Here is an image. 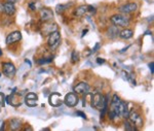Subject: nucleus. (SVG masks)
<instances>
[{
    "mask_svg": "<svg viewBox=\"0 0 154 131\" xmlns=\"http://www.w3.org/2000/svg\"><path fill=\"white\" fill-rule=\"evenodd\" d=\"M91 106L102 110L103 107L108 106V95H103L101 93H95L91 95Z\"/></svg>",
    "mask_w": 154,
    "mask_h": 131,
    "instance_id": "1",
    "label": "nucleus"
},
{
    "mask_svg": "<svg viewBox=\"0 0 154 131\" xmlns=\"http://www.w3.org/2000/svg\"><path fill=\"white\" fill-rule=\"evenodd\" d=\"M110 21L112 22L113 25H115L117 27H128L131 23L130 19L125 15H121V14L113 15L110 18Z\"/></svg>",
    "mask_w": 154,
    "mask_h": 131,
    "instance_id": "2",
    "label": "nucleus"
},
{
    "mask_svg": "<svg viewBox=\"0 0 154 131\" xmlns=\"http://www.w3.org/2000/svg\"><path fill=\"white\" fill-rule=\"evenodd\" d=\"M128 120L131 121V123H133L134 125L136 126L137 128L138 127H142L143 126V119L142 117H141V115L139 114L138 112H136V110H131L130 114H128Z\"/></svg>",
    "mask_w": 154,
    "mask_h": 131,
    "instance_id": "3",
    "label": "nucleus"
},
{
    "mask_svg": "<svg viewBox=\"0 0 154 131\" xmlns=\"http://www.w3.org/2000/svg\"><path fill=\"white\" fill-rule=\"evenodd\" d=\"M2 71L7 77H12L16 74V67L11 62H3L1 64Z\"/></svg>",
    "mask_w": 154,
    "mask_h": 131,
    "instance_id": "4",
    "label": "nucleus"
},
{
    "mask_svg": "<svg viewBox=\"0 0 154 131\" xmlns=\"http://www.w3.org/2000/svg\"><path fill=\"white\" fill-rule=\"evenodd\" d=\"M60 40H61V34H60V32L58 30H56V31L51 32V33L49 34L48 46L51 47H53V49H56V47L59 46Z\"/></svg>",
    "mask_w": 154,
    "mask_h": 131,
    "instance_id": "5",
    "label": "nucleus"
},
{
    "mask_svg": "<svg viewBox=\"0 0 154 131\" xmlns=\"http://www.w3.org/2000/svg\"><path fill=\"white\" fill-rule=\"evenodd\" d=\"M64 103L69 107H74L78 104V97L75 93H68L65 96Z\"/></svg>",
    "mask_w": 154,
    "mask_h": 131,
    "instance_id": "6",
    "label": "nucleus"
},
{
    "mask_svg": "<svg viewBox=\"0 0 154 131\" xmlns=\"http://www.w3.org/2000/svg\"><path fill=\"white\" fill-rule=\"evenodd\" d=\"M137 9H138V4L136 2H130V3L123 4L119 7V11L122 12L125 15L128 14H131V12H135Z\"/></svg>",
    "mask_w": 154,
    "mask_h": 131,
    "instance_id": "7",
    "label": "nucleus"
},
{
    "mask_svg": "<svg viewBox=\"0 0 154 131\" xmlns=\"http://www.w3.org/2000/svg\"><path fill=\"white\" fill-rule=\"evenodd\" d=\"M39 16H40V20L42 22H48L54 19V12L51 9L43 7L39 11Z\"/></svg>",
    "mask_w": 154,
    "mask_h": 131,
    "instance_id": "8",
    "label": "nucleus"
},
{
    "mask_svg": "<svg viewBox=\"0 0 154 131\" xmlns=\"http://www.w3.org/2000/svg\"><path fill=\"white\" fill-rule=\"evenodd\" d=\"M48 103L51 105V106L58 107L60 105H62L63 103V100L61 98V95L59 93H51L48 97Z\"/></svg>",
    "mask_w": 154,
    "mask_h": 131,
    "instance_id": "9",
    "label": "nucleus"
},
{
    "mask_svg": "<svg viewBox=\"0 0 154 131\" xmlns=\"http://www.w3.org/2000/svg\"><path fill=\"white\" fill-rule=\"evenodd\" d=\"M89 85L85 82H81L79 84H77L74 87V92L76 94H88L89 93Z\"/></svg>",
    "mask_w": 154,
    "mask_h": 131,
    "instance_id": "10",
    "label": "nucleus"
},
{
    "mask_svg": "<svg viewBox=\"0 0 154 131\" xmlns=\"http://www.w3.org/2000/svg\"><path fill=\"white\" fill-rule=\"evenodd\" d=\"M22 39V33L20 31H14V32H11L8 35L6 36V44H14L17 41H20Z\"/></svg>",
    "mask_w": 154,
    "mask_h": 131,
    "instance_id": "11",
    "label": "nucleus"
},
{
    "mask_svg": "<svg viewBox=\"0 0 154 131\" xmlns=\"http://www.w3.org/2000/svg\"><path fill=\"white\" fill-rule=\"evenodd\" d=\"M118 112H119V117H122L125 119H128V114H130V110H128V103L125 101H121L118 103Z\"/></svg>",
    "mask_w": 154,
    "mask_h": 131,
    "instance_id": "12",
    "label": "nucleus"
},
{
    "mask_svg": "<svg viewBox=\"0 0 154 131\" xmlns=\"http://www.w3.org/2000/svg\"><path fill=\"white\" fill-rule=\"evenodd\" d=\"M6 103L9 105H12V106H20L21 105V100H20V96L16 95V93H11V95L7 96L5 98Z\"/></svg>",
    "mask_w": 154,
    "mask_h": 131,
    "instance_id": "13",
    "label": "nucleus"
},
{
    "mask_svg": "<svg viewBox=\"0 0 154 131\" xmlns=\"http://www.w3.org/2000/svg\"><path fill=\"white\" fill-rule=\"evenodd\" d=\"M3 11L5 12L7 16H12L16 12V6H14V3L7 1L3 4Z\"/></svg>",
    "mask_w": 154,
    "mask_h": 131,
    "instance_id": "14",
    "label": "nucleus"
},
{
    "mask_svg": "<svg viewBox=\"0 0 154 131\" xmlns=\"http://www.w3.org/2000/svg\"><path fill=\"white\" fill-rule=\"evenodd\" d=\"M118 36L120 37L121 39H130L134 36V31L131 29L125 28V29L121 30V31H119Z\"/></svg>",
    "mask_w": 154,
    "mask_h": 131,
    "instance_id": "15",
    "label": "nucleus"
},
{
    "mask_svg": "<svg viewBox=\"0 0 154 131\" xmlns=\"http://www.w3.org/2000/svg\"><path fill=\"white\" fill-rule=\"evenodd\" d=\"M119 34V30L117 28V26L113 25V26L109 27L108 28V31H107V35H108L109 38H116Z\"/></svg>",
    "mask_w": 154,
    "mask_h": 131,
    "instance_id": "16",
    "label": "nucleus"
},
{
    "mask_svg": "<svg viewBox=\"0 0 154 131\" xmlns=\"http://www.w3.org/2000/svg\"><path fill=\"white\" fill-rule=\"evenodd\" d=\"M9 127H11V130H19L22 127V121L20 119H17V118L9 120Z\"/></svg>",
    "mask_w": 154,
    "mask_h": 131,
    "instance_id": "17",
    "label": "nucleus"
},
{
    "mask_svg": "<svg viewBox=\"0 0 154 131\" xmlns=\"http://www.w3.org/2000/svg\"><path fill=\"white\" fill-rule=\"evenodd\" d=\"M88 12V5H79L75 9V16L77 17H83L85 14Z\"/></svg>",
    "mask_w": 154,
    "mask_h": 131,
    "instance_id": "18",
    "label": "nucleus"
},
{
    "mask_svg": "<svg viewBox=\"0 0 154 131\" xmlns=\"http://www.w3.org/2000/svg\"><path fill=\"white\" fill-rule=\"evenodd\" d=\"M58 30V26L57 24H51V25H46V26H43V33L44 34H51V32Z\"/></svg>",
    "mask_w": 154,
    "mask_h": 131,
    "instance_id": "19",
    "label": "nucleus"
},
{
    "mask_svg": "<svg viewBox=\"0 0 154 131\" xmlns=\"http://www.w3.org/2000/svg\"><path fill=\"white\" fill-rule=\"evenodd\" d=\"M125 129L128 130V131H137V130H138V128H137L130 120L126 119V121L125 122Z\"/></svg>",
    "mask_w": 154,
    "mask_h": 131,
    "instance_id": "20",
    "label": "nucleus"
},
{
    "mask_svg": "<svg viewBox=\"0 0 154 131\" xmlns=\"http://www.w3.org/2000/svg\"><path fill=\"white\" fill-rule=\"evenodd\" d=\"M25 103H26V104L30 107H34L37 105V100L30 99V98H25Z\"/></svg>",
    "mask_w": 154,
    "mask_h": 131,
    "instance_id": "21",
    "label": "nucleus"
},
{
    "mask_svg": "<svg viewBox=\"0 0 154 131\" xmlns=\"http://www.w3.org/2000/svg\"><path fill=\"white\" fill-rule=\"evenodd\" d=\"M53 61V58H42V59H39L37 63L39 65H42V64H46V63H51Z\"/></svg>",
    "mask_w": 154,
    "mask_h": 131,
    "instance_id": "22",
    "label": "nucleus"
},
{
    "mask_svg": "<svg viewBox=\"0 0 154 131\" xmlns=\"http://www.w3.org/2000/svg\"><path fill=\"white\" fill-rule=\"evenodd\" d=\"M67 5H64V4H59V5L56 6V11L58 12V14H62V12L65 11Z\"/></svg>",
    "mask_w": 154,
    "mask_h": 131,
    "instance_id": "23",
    "label": "nucleus"
},
{
    "mask_svg": "<svg viewBox=\"0 0 154 131\" xmlns=\"http://www.w3.org/2000/svg\"><path fill=\"white\" fill-rule=\"evenodd\" d=\"M71 59H72V63H76L77 61H78L79 57H78V53H77L76 51H73V52H72Z\"/></svg>",
    "mask_w": 154,
    "mask_h": 131,
    "instance_id": "24",
    "label": "nucleus"
},
{
    "mask_svg": "<svg viewBox=\"0 0 154 131\" xmlns=\"http://www.w3.org/2000/svg\"><path fill=\"white\" fill-rule=\"evenodd\" d=\"M25 98H30V99L38 100V96H37V94H35V93H32V92L28 93V94L26 95V97H25Z\"/></svg>",
    "mask_w": 154,
    "mask_h": 131,
    "instance_id": "25",
    "label": "nucleus"
},
{
    "mask_svg": "<svg viewBox=\"0 0 154 131\" xmlns=\"http://www.w3.org/2000/svg\"><path fill=\"white\" fill-rule=\"evenodd\" d=\"M76 115H77V116H79V117H81V118H83L84 120L88 119V117H86V115L84 114L83 112H81V110H77V112H76Z\"/></svg>",
    "mask_w": 154,
    "mask_h": 131,
    "instance_id": "26",
    "label": "nucleus"
},
{
    "mask_svg": "<svg viewBox=\"0 0 154 131\" xmlns=\"http://www.w3.org/2000/svg\"><path fill=\"white\" fill-rule=\"evenodd\" d=\"M100 47H101V44H100V42H97L96 46H95V47H94V49L91 50V54H94V53H96L97 51H98L99 49H100Z\"/></svg>",
    "mask_w": 154,
    "mask_h": 131,
    "instance_id": "27",
    "label": "nucleus"
},
{
    "mask_svg": "<svg viewBox=\"0 0 154 131\" xmlns=\"http://www.w3.org/2000/svg\"><path fill=\"white\" fill-rule=\"evenodd\" d=\"M3 98H4L3 93H1V92H0V112H1L2 105H3Z\"/></svg>",
    "mask_w": 154,
    "mask_h": 131,
    "instance_id": "28",
    "label": "nucleus"
},
{
    "mask_svg": "<svg viewBox=\"0 0 154 131\" xmlns=\"http://www.w3.org/2000/svg\"><path fill=\"white\" fill-rule=\"evenodd\" d=\"M97 63L98 64H104L105 63V59H103V58H97Z\"/></svg>",
    "mask_w": 154,
    "mask_h": 131,
    "instance_id": "29",
    "label": "nucleus"
},
{
    "mask_svg": "<svg viewBox=\"0 0 154 131\" xmlns=\"http://www.w3.org/2000/svg\"><path fill=\"white\" fill-rule=\"evenodd\" d=\"M153 66H154V63L153 62H151V63H149V68H150L151 70V74H154V70H153Z\"/></svg>",
    "mask_w": 154,
    "mask_h": 131,
    "instance_id": "30",
    "label": "nucleus"
},
{
    "mask_svg": "<svg viewBox=\"0 0 154 131\" xmlns=\"http://www.w3.org/2000/svg\"><path fill=\"white\" fill-rule=\"evenodd\" d=\"M29 7L31 8V11H35V9H36V6L34 5L33 3H30V4H29Z\"/></svg>",
    "mask_w": 154,
    "mask_h": 131,
    "instance_id": "31",
    "label": "nucleus"
},
{
    "mask_svg": "<svg viewBox=\"0 0 154 131\" xmlns=\"http://www.w3.org/2000/svg\"><path fill=\"white\" fill-rule=\"evenodd\" d=\"M88 29H85V30H83V31H82V35H81V36H84V35H85L86 33H88Z\"/></svg>",
    "mask_w": 154,
    "mask_h": 131,
    "instance_id": "32",
    "label": "nucleus"
},
{
    "mask_svg": "<svg viewBox=\"0 0 154 131\" xmlns=\"http://www.w3.org/2000/svg\"><path fill=\"white\" fill-rule=\"evenodd\" d=\"M25 62H26V63H28V65H29V66H30V67H31V66H32L31 62H30V61H29V60H28V59H26V60H25Z\"/></svg>",
    "mask_w": 154,
    "mask_h": 131,
    "instance_id": "33",
    "label": "nucleus"
},
{
    "mask_svg": "<svg viewBox=\"0 0 154 131\" xmlns=\"http://www.w3.org/2000/svg\"><path fill=\"white\" fill-rule=\"evenodd\" d=\"M128 47H130V46H128V47H125V49H122V50H121V51H120V53H125V52L126 51V50L128 49Z\"/></svg>",
    "mask_w": 154,
    "mask_h": 131,
    "instance_id": "34",
    "label": "nucleus"
},
{
    "mask_svg": "<svg viewBox=\"0 0 154 131\" xmlns=\"http://www.w3.org/2000/svg\"><path fill=\"white\" fill-rule=\"evenodd\" d=\"M8 2H11V3H14V2H17L18 0H7Z\"/></svg>",
    "mask_w": 154,
    "mask_h": 131,
    "instance_id": "35",
    "label": "nucleus"
},
{
    "mask_svg": "<svg viewBox=\"0 0 154 131\" xmlns=\"http://www.w3.org/2000/svg\"><path fill=\"white\" fill-rule=\"evenodd\" d=\"M25 130H32V127H29V126H28V127L25 128Z\"/></svg>",
    "mask_w": 154,
    "mask_h": 131,
    "instance_id": "36",
    "label": "nucleus"
},
{
    "mask_svg": "<svg viewBox=\"0 0 154 131\" xmlns=\"http://www.w3.org/2000/svg\"><path fill=\"white\" fill-rule=\"evenodd\" d=\"M1 56H2V50L0 49V57H1Z\"/></svg>",
    "mask_w": 154,
    "mask_h": 131,
    "instance_id": "37",
    "label": "nucleus"
},
{
    "mask_svg": "<svg viewBox=\"0 0 154 131\" xmlns=\"http://www.w3.org/2000/svg\"><path fill=\"white\" fill-rule=\"evenodd\" d=\"M0 75H1V74H0Z\"/></svg>",
    "mask_w": 154,
    "mask_h": 131,
    "instance_id": "38",
    "label": "nucleus"
}]
</instances>
